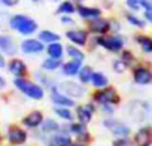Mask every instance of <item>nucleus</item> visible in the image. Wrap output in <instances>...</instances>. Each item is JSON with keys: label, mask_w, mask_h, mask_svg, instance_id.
<instances>
[{"label": "nucleus", "mask_w": 152, "mask_h": 146, "mask_svg": "<svg viewBox=\"0 0 152 146\" xmlns=\"http://www.w3.org/2000/svg\"><path fill=\"white\" fill-rule=\"evenodd\" d=\"M0 3H2L3 6H6V8H14L20 3V0H0Z\"/></svg>", "instance_id": "nucleus-41"}, {"label": "nucleus", "mask_w": 152, "mask_h": 146, "mask_svg": "<svg viewBox=\"0 0 152 146\" xmlns=\"http://www.w3.org/2000/svg\"><path fill=\"white\" fill-rule=\"evenodd\" d=\"M46 55L54 57V58H64L66 57V45L61 43V40L58 42H52L49 45H46Z\"/></svg>", "instance_id": "nucleus-26"}, {"label": "nucleus", "mask_w": 152, "mask_h": 146, "mask_svg": "<svg viewBox=\"0 0 152 146\" xmlns=\"http://www.w3.org/2000/svg\"><path fill=\"white\" fill-rule=\"evenodd\" d=\"M37 37H39L45 45H49V43H52V42H58V40H61V36H60L57 31H54V30H48V28L39 30V31H37Z\"/></svg>", "instance_id": "nucleus-28"}, {"label": "nucleus", "mask_w": 152, "mask_h": 146, "mask_svg": "<svg viewBox=\"0 0 152 146\" xmlns=\"http://www.w3.org/2000/svg\"><path fill=\"white\" fill-rule=\"evenodd\" d=\"M49 143H51V146H70L72 145V137H70V134L58 131V133L51 136Z\"/></svg>", "instance_id": "nucleus-30"}, {"label": "nucleus", "mask_w": 152, "mask_h": 146, "mask_svg": "<svg viewBox=\"0 0 152 146\" xmlns=\"http://www.w3.org/2000/svg\"><path fill=\"white\" fill-rule=\"evenodd\" d=\"M85 64V61L82 60H66L63 61L61 67H60V73H61V76L64 78H69V79H73L78 76V73L79 70L82 69V66Z\"/></svg>", "instance_id": "nucleus-14"}, {"label": "nucleus", "mask_w": 152, "mask_h": 146, "mask_svg": "<svg viewBox=\"0 0 152 146\" xmlns=\"http://www.w3.org/2000/svg\"><path fill=\"white\" fill-rule=\"evenodd\" d=\"M122 18H124V21L130 26V27H133V28H136V30H139V31H145L146 28H148V23H146V20L143 18V15H139L137 12H131V11H128V9H125L124 12H122Z\"/></svg>", "instance_id": "nucleus-16"}, {"label": "nucleus", "mask_w": 152, "mask_h": 146, "mask_svg": "<svg viewBox=\"0 0 152 146\" xmlns=\"http://www.w3.org/2000/svg\"><path fill=\"white\" fill-rule=\"evenodd\" d=\"M113 6H115V2H113V0H102V9L104 11H110V9H113Z\"/></svg>", "instance_id": "nucleus-40"}, {"label": "nucleus", "mask_w": 152, "mask_h": 146, "mask_svg": "<svg viewBox=\"0 0 152 146\" xmlns=\"http://www.w3.org/2000/svg\"><path fill=\"white\" fill-rule=\"evenodd\" d=\"M34 79H36V82H39L45 90H51L52 87H55L58 82L51 76V73L49 72H45V70H36V73H34Z\"/></svg>", "instance_id": "nucleus-21"}, {"label": "nucleus", "mask_w": 152, "mask_h": 146, "mask_svg": "<svg viewBox=\"0 0 152 146\" xmlns=\"http://www.w3.org/2000/svg\"><path fill=\"white\" fill-rule=\"evenodd\" d=\"M103 127H106L107 130H110V133L115 136V139H121V137H130V133H131V128L118 121L116 118L113 116H106L103 119Z\"/></svg>", "instance_id": "nucleus-8"}, {"label": "nucleus", "mask_w": 152, "mask_h": 146, "mask_svg": "<svg viewBox=\"0 0 152 146\" xmlns=\"http://www.w3.org/2000/svg\"><path fill=\"white\" fill-rule=\"evenodd\" d=\"M85 28L90 31V34L96 36H103L110 33V18L109 17H100L96 20H91L85 23Z\"/></svg>", "instance_id": "nucleus-11"}, {"label": "nucleus", "mask_w": 152, "mask_h": 146, "mask_svg": "<svg viewBox=\"0 0 152 146\" xmlns=\"http://www.w3.org/2000/svg\"><path fill=\"white\" fill-rule=\"evenodd\" d=\"M118 55H119V57L124 60V63H125V64H127L130 69H131V67H134V66H136V64L140 61V60L137 58L136 52H134L133 49H130V48H125V49H122V51H121Z\"/></svg>", "instance_id": "nucleus-33"}, {"label": "nucleus", "mask_w": 152, "mask_h": 146, "mask_svg": "<svg viewBox=\"0 0 152 146\" xmlns=\"http://www.w3.org/2000/svg\"><path fill=\"white\" fill-rule=\"evenodd\" d=\"M99 109H100V112L104 113L106 116H112V115L115 113V106H113V104H102V106H99Z\"/></svg>", "instance_id": "nucleus-38"}, {"label": "nucleus", "mask_w": 152, "mask_h": 146, "mask_svg": "<svg viewBox=\"0 0 152 146\" xmlns=\"http://www.w3.org/2000/svg\"><path fill=\"white\" fill-rule=\"evenodd\" d=\"M73 2H75L76 5H81V3H84V2H85V0H73Z\"/></svg>", "instance_id": "nucleus-48"}, {"label": "nucleus", "mask_w": 152, "mask_h": 146, "mask_svg": "<svg viewBox=\"0 0 152 146\" xmlns=\"http://www.w3.org/2000/svg\"><path fill=\"white\" fill-rule=\"evenodd\" d=\"M30 2H31V3H34V5H39V3H42V2H43V0H30Z\"/></svg>", "instance_id": "nucleus-47"}, {"label": "nucleus", "mask_w": 152, "mask_h": 146, "mask_svg": "<svg viewBox=\"0 0 152 146\" xmlns=\"http://www.w3.org/2000/svg\"><path fill=\"white\" fill-rule=\"evenodd\" d=\"M110 18V33H122V23L116 17H109Z\"/></svg>", "instance_id": "nucleus-37"}, {"label": "nucleus", "mask_w": 152, "mask_h": 146, "mask_svg": "<svg viewBox=\"0 0 152 146\" xmlns=\"http://www.w3.org/2000/svg\"><path fill=\"white\" fill-rule=\"evenodd\" d=\"M112 146H131V142L128 137H121V139H115Z\"/></svg>", "instance_id": "nucleus-39"}, {"label": "nucleus", "mask_w": 152, "mask_h": 146, "mask_svg": "<svg viewBox=\"0 0 152 146\" xmlns=\"http://www.w3.org/2000/svg\"><path fill=\"white\" fill-rule=\"evenodd\" d=\"M143 18H145L146 23L152 27V9H151V11H143Z\"/></svg>", "instance_id": "nucleus-43"}, {"label": "nucleus", "mask_w": 152, "mask_h": 146, "mask_svg": "<svg viewBox=\"0 0 152 146\" xmlns=\"http://www.w3.org/2000/svg\"><path fill=\"white\" fill-rule=\"evenodd\" d=\"M8 72L14 78H24V76H28V66L24 60L18 58V57H12L9 61H8V66H6Z\"/></svg>", "instance_id": "nucleus-15"}, {"label": "nucleus", "mask_w": 152, "mask_h": 146, "mask_svg": "<svg viewBox=\"0 0 152 146\" xmlns=\"http://www.w3.org/2000/svg\"><path fill=\"white\" fill-rule=\"evenodd\" d=\"M76 15L79 17V20L88 23V21H91V20H96V18L103 17V9H102L100 6H90V5L81 3V5H78Z\"/></svg>", "instance_id": "nucleus-13"}, {"label": "nucleus", "mask_w": 152, "mask_h": 146, "mask_svg": "<svg viewBox=\"0 0 152 146\" xmlns=\"http://www.w3.org/2000/svg\"><path fill=\"white\" fill-rule=\"evenodd\" d=\"M8 66V61L5 60V54L0 52V69H5Z\"/></svg>", "instance_id": "nucleus-44"}, {"label": "nucleus", "mask_w": 152, "mask_h": 146, "mask_svg": "<svg viewBox=\"0 0 152 146\" xmlns=\"http://www.w3.org/2000/svg\"><path fill=\"white\" fill-rule=\"evenodd\" d=\"M125 48H127V37L122 33H107L99 36V49H103L104 52L118 55Z\"/></svg>", "instance_id": "nucleus-2"}, {"label": "nucleus", "mask_w": 152, "mask_h": 146, "mask_svg": "<svg viewBox=\"0 0 152 146\" xmlns=\"http://www.w3.org/2000/svg\"><path fill=\"white\" fill-rule=\"evenodd\" d=\"M49 99L54 103V106H64V107H76V100L66 96L63 91H60L58 85L52 87L49 90Z\"/></svg>", "instance_id": "nucleus-12"}, {"label": "nucleus", "mask_w": 152, "mask_h": 146, "mask_svg": "<svg viewBox=\"0 0 152 146\" xmlns=\"http://www.w3.org/2000/svg\"><path fill=\"white\" fill-rule=\"evenodd\" d=\"M93 73H94V69H93V66H90V64H84L82 66V69L79 70V73H78V76H76V79H78L82 85H90V82H91V78H93Z\"/></svg>", "instance_id": "nucleus-31"}, {"label": "nucleus", "mask_w": 152, "mask_h": 146, "mask_svg": "<svg viewBox=\"0 0 152 146\" xmlns=\"http://www.w3.org/2000/svg\"><path fill=\"white\" fill-rule=\"evenodd\" d=\"M97 107L99 106L93 100H90V101H87L84 104H76L75 116H76V119H78L79 122L87 125V124H90L93 121V118H94V115L97 112Z\"/></svg>", "instance_id": "nucleus-9"}, {"label": "nucleus", "mask_w": 152, "mask_h": 146, "mask_svg": "<svg viewBox=\"0 0 152 146\" xmlns=\"http://www.w3.org/2000/svg\"><path fill=\"white\" fill-rule=\"evenodd\" d=\"M9 28L17 31L21 36H33L34 33H37L39 30V24L34 18L24 15V14H15L12 17H9Z\"/></svg>", "instance_id": "nucleus-1"}, {"label": "nucleus", "mask_w": 152, "mask_h": 146, "mask_svg": "<svg viewBox=\"0 0 152 146\" xmlns=\"http://www.w3.org/2000/svg\"><path fill=\"white\" fill-rule=\"evenodd\" d=\"M0 140H2V137H0Z\"/></svg>", "instance_id": "nucleus-50"}, {"label": "nucleus", "mask_w": 152, "mask_h": 146, "mask_svg": "<svg viewBox=\"0 0 152 146\" xmlns=\"http://www.w3.org/2000/svg\"><path fill=\"white\" fill-rule=\"evenodd\" d=\"M3 88H6V79L0 75V90H3Z\"/></svg>", "instance_id": "nucleus-45"}, {"label": "nucleus", "mask_w": 152, "mask_h": 146, "mask_svg": "<svg viewBox=\"0 0 152 146\" xmlns=\"http://www.w3.org/2000/svg\"><path fill=\"white\" fill-rule=\"evenodd\" d=\"M110 69H112V72L115 73V75H125V73L130 70V67L124 63V60L119 57V55H116V57H113L112 58V61H110Z\"/></svg>", "instance_id": "nucleus-32"}, {"label": "nucleus", "mask_w": 152, "mask_h": 146, "mask_svg": "<svg viewBox=\"0 0 152 146\" xmlns=\"http://www.w3.org/2000/svg\"><path fill=\"white\" fill-rule=\"evenodd\" d=\"M142 11H151L152 9V0H140Z\"/></svg>", "instance_id": "nucleus-42"}, {"label": "nucleus", "mask_w": 152, "mask_h": 146, "mask_svg": "<svg viewBox=\"0 0 152 146\" xmlns=\"http://www.w3.org/2000/svg\"><path fill=\"white\" fill-rule=\"evenodd\" d=\"M43 113L40 110H31L28 115L24 116L23 119V125L27 128H39L43 122Z\"/></svg>", "instance_id": "nucleus-22"}, {"label": "nucleus", "mask_w": 152, "mask_h": 146, "mask_svg": "<svg viewBox=\"0 0 152 146\" xmlns=\"http://www.w3.org/2000/svg\"><path fill=\"white\" fill-rule=\"evenodd\" d=\"M76 11H78V5L73 0H63L57 5L55 15H76Z\"/></svg>", "instance_id": "nucleus-24"}, {"label": "nucleus", "mask_w": 152, "mask_h": 146, "mask_svg": "<svg viewBox=\"0 0 152 146\" xmlns=\"http://www.w3.org/2000/svg\"><path fill=\"white\" fill-rule=\"evenodd\" d=\"M61 64H63V60H61V58H54V57L46 55V57L42 60V63H40V69H42V70H45V72L52 73V72L60 70Z\"/></svg>", "instance_id": "nucleus-27"}, {"label": "nucleus", "mask_w": 152, "mask_h": 146, "mask_svg": "<svg viewBox=\"0 0 152 146\" xmlns=\"http://www.w3.org/2000/svg\"><path fill=\"white\" fill-rule=\"evenodd\" d=\"M64 36H66L69 43L78 45V46L87 49V45H88V40H90L91 34L85 27H70V28L66 30Z\"/></svg>", "instance_id": "nucleus-7"}, {"label": "nucleus", "mask_w": 152, "mask_h": 146, "mask_svg": "<svg viewBox=\"0 0 152 146\" xmlns=\"http://www.w3.org/2000/svg\"><path fill=\"white\" fill-rule=\"evenodd\" d=\"M91 100H93L97 106H102V104L119 106L121 101H122L119 91H118L115 87H112V85H107V87L100 88V90H94L93 94H91Z\"/></svg>", "instance_id": "nucleus-5"}, {"label": "nucleus", "mask_w": 152, "mask_h": 146, "mask_svg": "<svg viewBox=\"0 0 152 146\" xmlns=\"http://www.w3.org/2000/svg\"><path fill=\"white\" fill-rule=\"evenodd\" d=\"M70 146H87L84 142H79V140H76V142H72V145Z\"/></svg>", "instance_id": "nucleus-46"}, {"label": "nucleus", "mask_w": 152, "mask_h": 146, "mask_svg": "<svg viewBox=\"0 0 152 146\" xmlns=\"http://www.w3.org/2000/svg\"><path fill=\"white\" fill-rule=\"evenodd\" d=\"M54 113H55L60 119H63V121H66V122H72L73 119H76L75 113L72 112V107L55 106V107H54Z\"/></svg>", "instance_id": "nucleus-34"}, {"label": "nucleus", "mask_w": 152, "mask_h": 146, "mask_svg": "<svg viewBox=\"0 0 152 146\" xmlns=\"http://www.w3.org/2000/svg\"><path fill=\"white\" fill-rule=\"evenodd\" d=\"M124 6H125V9H128L131 12H140L142 11L140 0H124Z\"/></svg>", "instance_id": "nucleus-35"}, {"label": "nucleus", "mask_w": 152, "mask_h": 146, "mask_svg": "<svg viewBox=\"0 0 152 146\" xmlns=\"http://www.w3.org/2000/svg\"><path fill=\"white\" fill-rule=\"evenodd\" d=\"M0 52L8 57H15L18 52V46L15 39L11 34H0Z\"/></svg>", "instance_id": "nucleus-19"}, {"label": "nucleus", "mask_w": 152, "mask_h": 146, "mask_svg": "<svg viewBox=\"0 0 152 146\" xmlns=\"http://www.w3.org/2000/svg\"><path fill=\"white\" fill-rule=\"evenodd\" d=\"M66 57L70 60H82L85 61L87 52L84 48L78 46V45H73V43H67L66 45Z\"/></svg>", "instance_id": "nucleus-25"}, {"label": "nucleus", "mask_w": 152, "mask_h": 146, "mask_svg": "<svg viewBox=\"0 0 152 146\" xmlns=\"http://www.w3.org/2000/svg\"><path fill=\"white\" fill-rule=\"evenodd\" d=\"M27 137H28L27 131H26L24 128H21V127L12 125V127H9V130H8V140H9L11 145H17V146L24 145V143L27 142Z\"/></svg>", "instance_id": "nucleus-20"}, {"label": "nucleus", "mask_w": 152, "mask_h": 146, "mask_svg": "<svg viewBox=\"0 0 152 146\" xmlns=\"http://www.w3.org/2000/svg\"><path fill=\"white\" fill-rule=\"evenodd\" d=\"M57 85H58L60 91H63L66 96H69V97H72L75 100L84 99L87 96V87L82 85L78 79L75 81V78L73 79H69L67 78L66 81H60Z\"/></svg>", "instance_id": "nucleus-6"}, {"label": "nucleus", "mask_w": 152, "mask_h": 146, "mask_svg": "<svg viewBox=\"0 0 152 146\" xmlns=\"http://www.w3.org/2000/svg\"><path fill=\"white\" fill-rule=\"evenodd\" d=\"M90 85H91L94 90H100V88H104V87L110 85V79H109V76L106 75L104 72H102V70H94Z\"/></svg>", "instance_id": "nucleus-23"}, {"label": "nucleus", "mask_w": 152, "mask_h": 146, "mask_svg": "<svg viewBox=\"0 0 152 146\" xmlns=\"http://www.w3.org/2000/svg\"><path fill=\"white\" fill-rule=\"evenodd\" d=\"M133 143L136 146H152V127H140L133 137Z\"/></svg>", "instance_id": "nucleus-18"}, {"label": "nucleus", "mask_w": 152, "mask_h": 146, "mask_svg": "<svg viewBox=\"0 0 152 146\" xmlns=\"http://www.w3.org/2000/svg\"><path fill=\"white\" fill-rule=\"evenodd\" d=\"M131 81L137 87L152 85V64L149 61H139L134 67L130 69Z\"/></svg>", "instance_id": "nucleus-4"}, {"label": "nucleus", "mask_w": 152, "mask_h": 146, "mask_svg": "<svg viewBox=\"0 0 152 146\" xmlns=\"http://www.w3.org/2000/svg\"><path fill=\"white\" fill-rule=\"evenodd\" d=\"M60 24L70 28V27H76V20L73 15H60Z\"/></svg>", "instance_id": "nucleus-36"}, {"label": "nucleus", "mask_w": 152, "mask_h": 146, "mask_svg": "<svg viewBox=\"0 0 152 146\" xmlns=\"http://www.w3.org/2000/svg\"><path fill=\"white\" fill-rule=\"evenodd\" d=\"M20 51L26 55H39L46 51V45L39 37H26L20 43Z\"/></svg>", "instance_id": "nucleus-10"}, {"label": "nucleus", "mask_w": 152, "mask_h": 146, "mask_svg": "<svg viewBox=\"0 0 152 146\" xmlns=\"http://www.w3.org/2000/svg\"><path fill=\"white\" fill-rule=\"evenodd\" d=\"M49 2H51V3H57V5H58L60 2H63V0H49Z\"/></svg>", "instance_id": "nucleus-49"}, {"label": "nucleus", "mask_w": 152, "mask_h": 146, "mask_svg": "<svg viewBox=\"0 0 152 146\" xmlns=\"http://www.w3.org/2000/svg\"><path fill=\"white\" fill-rule=\"evenodd\" d=\"M14 87L20 93H23L26 97H28L31 100L39 101V100H42L45 97V88L39 82L30 81L27 76H24V78H14Z\"/></svg>", "instance_id": "nucleus-3"}, {"label": "nucleus", "mask_w": 152, "mask_h": 146, "mask_svg": "<svg viewBox=\"0 0 152 146\" xmlns=\"http://www.w3.org/2000/svg\"><path fill=\"white\" fill-rule=\"evenodd\" d=\"M133 42L143 55H152V34L139 31L133 34Z\"/></svg>", "instance_id": "nucleus-17"}, {"label": "nucleus", "mask_w": 152, "mask_h": 146, "mask_svg": "<svg viewBox=\"0 0 152 146\" xmlns=\"http://www.w3.org/2000/svg\"><path fill=\"white\" fill-rule=\"evenodd\" d=\"M61 130V125L55 121V119H52V118H46V119H43V122H42V125H40V131H42V134H55V133H58Z\"/></svg>", "instance_id": "nucleus-29"}]
</instances>
